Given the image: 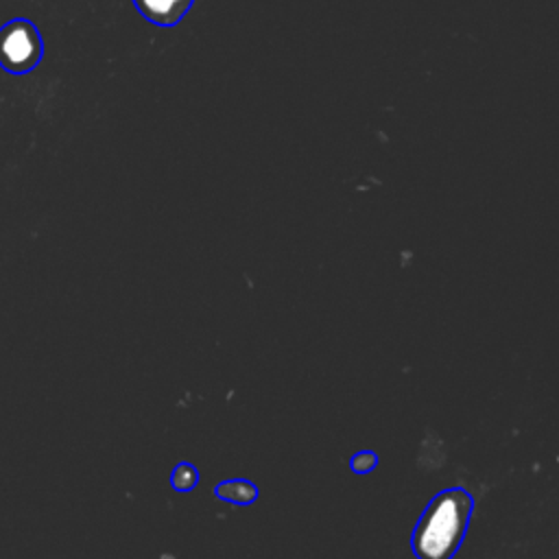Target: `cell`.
<instances>
[{
    "mask_svg": "<svg viewBox=\"0 0 559 559\" xmlns=\"http://www.w3.org/2000/svg\"><path fill=\"white\" fill-rule=\"evenodd\" d=\"M472 515V496L461 489L439 491L424 509L415 533L413 552L417 559H452L459 550Z\"/></svg>",
    "mask_w": 559,
    "mask_h": 559,
    "instance_id": "cell-1",
    "label": "cell"
},
{
    "mask_svg": "<svg viewBox=\"0 0 559 559\" xmlns=\"http://www.w3.org/2000/svg\"><path fill=\"white\" fill-rule=\"evenodd\" d=\"M44 57V39L39 28L26 20L15 17L0 26V68L9 74L22 76L39 66Z\"/></svg>",
    "mask_w": 559,
    "mask_h": 559,
    "instance_id": "cell-2",
    "label": "cell"
},
{
    "mask_svg": "<svg viewBox=\"0 0 559 559\" xmlns=\"http://www.w3.org/2000/svg\"><path fill=\"white\" fill-rule=\"evenodd\" d=\"M194 0H133L138 13L155 26H175L192 9Z\"/></svg>",
    "mask_w": 559,
    "mask_h": 559,
    "instance_id": "cell-3",
    "label": "cell"
},
{
    "mask_svg": "<svg viewBox=\"0 0 559 559\" xmlns=\"http://www.w3.org/2000/svg\"><path fill=\"white\" fill-rule=\"evenodd\" d=\"M216 493L223 496L225 500H234V502H251L255 500V487L249 485L247 480H229L221 487H216Z\"/></svg>",
    "mask_w": 559,
    "mask_h": 559,
    "instance_id": "cell-4",
    "label": "cell"
},
{
    "mask_svg": "<svg viewBox=\"0 0 559 559\" xmlns=\"http://www.w3.org/2000/svg\"><path fill=\"white\" fill-rule=\"evenodd\" d=\"M376 463H378V456L373 452H358L352 456V469L360 472V474L373 469Z\"/></svg>",
    "mask_w": 559,
    "mask_h": 559,
    "instance_id": "cell-5",
    "label": "cell"
}]
</instances>
